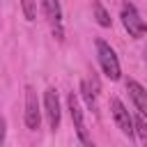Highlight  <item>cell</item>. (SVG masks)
<instances>
[{
	"label": "cell",
	"instance_id": "cell-10",
	"mask_svg": "<svg viewBox=\"0 0 147 147\" xmlns=\"http://www.w3.org/2000/svg\"><path fill=\"white\" fill-rule=\"evenodd\" d=\"M92 11H94V18H96V23H99L101 28H110V25H113V18H110L108 9H106L101 2H94V5H92Z\"/></svg>",
	"mask_w": 147,
	"mask_h": 147
},
{
	"label": "cell",
	"instance_id": "cell-4",
	"mask_svg": "<svg viewBox=\"0 0 147 147\" xmlns=\"http://www.w3.org/2000/svg\"><path fill=\"white\" fill-rule=\"evenodd\" d=\"M110 113H113V119H115L117 129H119L129 140H133V138H136V131H133V117H131V113L126 110V106H124L117 96H110Z\"/></svg>",
	"mask_w": 147,
	"mask_h": 147
},
{
	"label": "cell",
	"instance_id": "cell-7",
	"mask_svg": "<svg viewBox=\"0 0 147 147\" xmlns=\"http://www.w3.org/2000/svg\"><path fill=\"white\" fill-rule=\"evenodd\" d=\"M41 7H44V14L53 28V34L57 39H64V28H62V7H60V0H41Z\"/></svg>",
	"mask_w": 147,
	"mask_h": 147
},
{
	"label": "cell",
	"instance_id": "cell-3",
	"mask_svg": "<svg viewBox=\"0 0 147 147\" xmlns=\"http://www.w3.org/2000/svg\"><path fill=\"white\" fill-rule=\"evenodd\" d=\"M67 106H69V115H71V122H74V129H76L78 140H80L83 145H92V138H90V133H87L85 117H83V108H80V101H78V94H76V92H69Z\"/></svg>",
	"mask_w": 147,
	"mask_h": 147
},
{
	"label": "cell",
	"instance_id": "cell-2",
	"mask_svg": "<svg viewBox=\"0 0 147 147\" xmlns=\"http://www.w3.org/2000/svg\"><path fill=\"white\" fill-rule=\"evenodd\" d=\"M119 18H122V25H124V30L129 32V37L142 39V37L147 34V23H145V18L138 14V9H136L131 2H124V5H122Z\"/></svg>",
	"mask_w": 147,
	"mask_h": 147
},
{
	"label": "cell",
	"instance_id": "cell-11",
	"mask_svg": "<svg viewBox=\"0 0 147 147\" xmlns=\"http://www.w3.org/2000/svg\"><path fill=\"white\" fill-rule=\"evenodd\" d=\"M133 131L136 136H140L142 140H147V119L138 113V117H133Z\"/></svg>",
	"mask_w": 147,
	"mask_h": 147
},
{
	"label": "cell",
	"instance_id": "cell-13",
	"mask_svg": "<svg viewBox=\"0 0 147 147\" xmlns=\"http://www.w3.org/2000/svg\"><path fill=\"white\" fill-rule=\"evenodd\" d=\"M5 136H7V122L0 115V145H5Z\"/></svg>",
	"mask_w": 147,
	"mask_h": 147
},
{
	"label": "cell",
	"instance_id": "cell-6",
	"mask_svg": "<svg viewBox=\"0 0 147 147\" xmlns=\"http://www.w3.org/2000/svg\"><path fill=\"white\" fill-rule=\"evenodd\" d=\"M25 126L30 131H37L39 124H41V106H39V99H37V92L34 87H25Z\"/></svg>",
	"mask_w": 147,
	"mask_h": 147
},
{
	"label": "cell",
	"instance_id": "cell-9",
	"mask_svg": "<svg viewBox=\"0 0 147 147\" xmlns=\"http://www.w3.org/2000/svg\"><path fill=\"white\" fill-rule=\"evenodd\" d=\"M80 94H83V99H85V106H87L92 113H96V110H99V106H96V92H94V87L90 85V80H83V83H80Z\"/></svg>",
	"mask_w": 147,
	"mask_h": 147
},
{
	"label": "cell",
	"instance_id": "cell-5",
	"mask_svg": "<svg viewBox=\"0 0 147 147\" xmlns=\"http://www.w3.org/2000/svg\"><path fill=\"white\" fill-rule=\"evenodd\" d=\"M44 115L48 119L51 131H57L60 129V119H62V108H60V96H57L55 87H48L44 92Z\"/></svg>",
	"mask_w": 147,
	"mask_h": 147
},
{
	"label": "cell",
	"instance_id": "cell-12",
	"mask_svg": "<svg viewBox=\"0 0 147 147\" xmlns=\"http://www.w3.org/2000/svg\"><path fill=\"white\" fill-rule=\"evenodd\" d=\"M21 7H23V16H25V21H34V18H37L34 0H21Z\"/></svg>",
	"mask_w": 147,
	"mask_h": 147
},
{
	"label": "cell",
	"instance_id": "cell-1",
	"mask_svg": "<svg viewBox=\"0 0 147 147\" xmlns=\"http://www.w3.org/2000/svg\"><path fill=\"white\" fill-rule=\"evenodd\" d=\"M94 48H96V57H99L103 76L110 78V80H119L122 78V67H119V60H117V53L113 51V46L103 39H96Z\"/></svg>",
	"mask_w": 147,
	"mask_h": 147
},
{
	"label": "cell",
	"instance_id": "cell-8",
	"mask_svg": "<svg viewBox=\"0 0 147 147\" xmlns=\"http://www.w3.org/2000/svg\"><path fill=\"white\" fill-rule=\"evenodd\" d=\"M126 92H129V96H131V101H133L136 110L147 119V90H145L138 80L129 78V80H126Z\"/></svg>",
	"mask_w": 147,
	"mask_h": 147
}]
</instances>
